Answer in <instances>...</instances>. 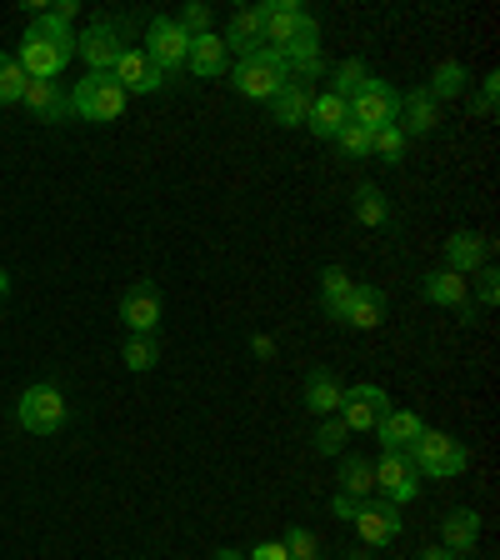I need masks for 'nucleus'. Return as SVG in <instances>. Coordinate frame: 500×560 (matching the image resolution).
I'll return each mask as SVG.
<instances>
[{
    "instance_id": "nucleus-6",
    "label": "nucleus",
    "mask_w": 500,
    "mask_h": 560,
    "mask_svg": "<svg viewBox=\"0 0 500 560\" xmlns=\"http://www.w3.org/2000/svg\"><path fill=\"white\" fill-rule=\"evenodd\" d=\"M140 50H146V56L165 70V75H175V70H186L190 35L175 25V15H155V21L146 25V46H140Z\"/></svg>"
},
{
    "instance_id": "nucleus-44",
    "label": "nucleus",
    "mask_w": 500,
    "mask_h": 560,
    "mask_svg": "<svg viewBox=\"0 0 500 560\" xmlns=\"http://www.w3.org/2000/svg\"><path fill=\"white\" fill-rule=\"evenodd\" d=\"M251 350H256L260 361H270V355H276V340H270V336H256V340H251Z\"/></svg>"
},
{
    "instance_id": "nucleus-28",
    "label": "nucleus",
    "mask_w": 500,
    "mask_h": 560,
    "mask_svg": "<svg viewBox=\"0 0 500 560\" xmlns=\"http://www.w3.org/2000/svg\"><path fill=\"white\" fill-rule=\"evenodd\" d=\"M350 291H356L350 270L326 266V276H321V301H326V315H330V320H346V301H350Z\"/></svg>"
},
{
    "instance_id": "nucleus-9",
    "label": "nucleus",
    "mask_w": 500,
    "mask_h": 560,
    "mask_svg": "<svg viewBox=\"0 0 500 560\" xmlns=\"http://www.w3.org/2000/svg\"><path fill=\"white\" fill-rule=\"evenodd\" d=\"M120 31H126L120 21H95L85 35H75V56L91 66V75H111V70H116L120 50H126Z\"/></svg>"
},
{
    "instance_id": "nucleus-7",
    "label": "nucleus",
    "mask_w": 500,
    "mask_h": 560,
    "mask_svg": "<svg viewBox=\"0 0 500 560\" xmlns=\"http://www.w3.org/2000/svg\"><path fill=\"white\" fill-rule=\"evenodd\" d=\"M350 120L361 130H381V126H396L400 120V91L391 81H365V91L350 101Z\"/></svg>"
},
{
    "instance_id": "nucleus-4",
    "label": "nucleus",
    "mask_w": 500,
    "mask_h": 560,
    "mask_svg": "<svg viewBox=\"0 0 500 560\" xmlns=\"http://www.w3.org/2000/svg\"><path fill=\"white\" fill-rule=\"evenodd\" d=\"M126 101L130 95L120 91L111 75H85V81H75V91H70V110L81 120H120L126 116Z\"/></svg>"
},
{
    "instance_id": "nucleus-45",
    "label": "nucleus",
    "mask_w": 500,
    "mask_h": 560,
    "mask_svg": "<svg viewBox=\"0 0 500 560\" xmlns=\"http://www.w3.org/2000/svg\"><path fill=\"white\" fill-rule=\"evenodd\" d=\"M416 560H455V550H445V546H431V550H420Z\"/></svg>"
},
{
    "instance_id": "nucleus-33",
    "label": "nucleus",
    "mask_w": 500,
    "mask_h": 560,
    "mask_svg": "<svg viewBox=\"0 0 500 560\" xmlns=\"http://www.w3.org/2000/svg\"><path fill=\"white\" fill-rule=\"evenodd\" d=\"M120 361H126L130 371H151V365L161 361V346H155V336H130L126 346H120Z\"/></svg>"
},
{
    "instance_id": "nucleus-40",
    "label": "nucleus",
    "mask_w": 500,
    "mask_h": 560,
    "mask_svg": "<svg viewBox=\"0 0 500 560\" xmlns=\"http://www.w3.org/2000/svg\"><path fill=\"white\" fill-rule=\"evenodd\" d=\"M496 101H500V75H486V81H480V95H476V116L496 120Z\"/></svg>"
},
{
    "instance_id": "nucleus-20",
    "label": "nucleus",
    "mask_w": 500,
    "mask_h": 560,
    "mask_svg": "<svg viewBox=\"0 0 500 560\" xmlns=\"http://www.w3.org/2000/svg\"><path fill=\"white\" fill-rule=\"evenodd\" d=\"M225 50H235V56H256L260 46H266V31H260V5H241V11H231V31L221 35Z\"/></svg>"
},
{
    "instance_id": "nucleus-3",
    "label": "nucleus",
    "mask_w": 500,
    "mask_h": 560,
    "mask_svg": "<svg viewBox=\"0 0 500 560\" xmlns=\"http://www.w3.org/2000/svg\"><path fill=\"white\" fill-rule=\"evenodd\" d=\"M286 81H291V75H286V60H280V50H270V46H260L256 56L235 60V70H231V85L245 95V101H276V91Z\"/></svg>"
},
{
    "instance_id": "nucleus-29",
    "label": "nucleus",
    "mask_w": 500,
    "mask_h": 560,
    "mask_svg": "<svg viewBox=\"0 0 500 560\" xmlns=\"http://www.w3.org/2000/svg\"><path fill=\"white\" fill-rule=\"evenodd\" d=\"M340 495H356V501H365L375 490V476H371V460H361V455L350 451V455H340Z\"/></svg>"
},
{
    "instance_id": "nucleus-5",
    "label": "nucleus",
    "mask_w": 500,
    "mask_h": 560,
    "mask_svg": "<svg viewBox=\"0 0 500 560\" xmlns=\"http://www.w3.org/2000/svg\"><path fill=\"white\" fill-rule=\"evenodd\" d=\"M15 416H21V425L31 435H56L66 431V396L56 385H31L21 396V406H15Z\"/></svg>"
},
{
    "instance_id": "nucleus-26",
    "label": "nucleus",
    "mask_w": 500,
    "mask_h": 560,
    "mask_svg": "<svg viewBox=\"0 0 500 560\" xmlns=\"http://www.w3.org/2000/svg\"><path fill=\"white\" fill-rule=\"evenodd\" d=\"M340 396H346V385H340L336 375L326 371V365L305 375V406H311L315 416H336V410H340Z\"/></svg>"
},
{
    "instance_id": "nucleus-16",
    "label": "nucleus",
    "mask_w": 500,
    "mask_h": 560,
    "mask_svg": "<svg viewBox=\"0 0 500 560\" xmlns=\"http://www.w3.org/2000/svg\"><path fill=\"white\" fill-rule=\"evenodd\" d=\"M305 11L295 5V0H266L260 5V31H266V46L270 50H286L295 40V31H301Z\"/></svg>"
},
{
    "instance_id": "nucleus-21",
    "label": "nucleus",
    "mask_w": 500,
    "mask_h": 560,
    "mask_svg": "<svg viewBox=\"0 0 500 560\" xmlns=\"http://www.w3.org/2000/svg\"><path fill=\"white\" fill-rule=\"evenodd\" d=\"M375 435H381L385 451H410V445L426 435V420H420L416 410H385V416L375 420Z\"/></svg>"
},
{
    "instance_id": "nucleus-31",
    "label": "nucleus",
    "mask_w": 500,
    "mask_h": 560,
    "mask_svg": "<svg viewBox=\"0 0 500 560\" xmlns=\"http://www.w3.org/2000/svg\"><path fill=\"white\" fill-rule=\"evenodd\" d=\"M365 81H371V66H365V60H340L336 70H330V95H340V101H356V95L365 91Z\"/></svg>"
},
{
    "instance_id": "nucleus-10",
    "label": "nucleus",
    "mask_w": 500,
    "mask_h": 560,
    "mask_svg": "<svg viewBox=\"0 0 500 560\" xmlns=\"http://www.w3.org/2000/svg\"><path fill=\"white\" fill-rule=\"evenodd\" d=\"M371 476H375V490H381L391 505H410L420 495V470L410 466L406 451H385L381 466H371Z\"/></svg>"
},
{
    "instance_id": "nucleus-25",
    "label": "nucleus",
    "mask_w": 500,
    "mask_h": 560,
    "mask_svg": "<svg viewBox=\"0 0 500 560\" xmlns=\"http://www.w3.org/2000/svg\"><path fill=\"white\" fill-rule=\"evenodd\" d=\"M420 295L431 305H445V311H466L470 285H466V276H455V270H431L426 285H420Z\"/></svg>"
},
{
    "instance_id": "nucleus-30",
    "label": "nucleus",
    "mask_w": 500,
    "mask_h": 560,
    "mask_svg": "<svg viewBox=\"0 0 500 560\" xmlns=\"http://www.w3.org/2000/svg\"><path fill=\"white\" fill-rule=\"evenodd\" d=\"M350 210H356V221L371 225V231L391 225V200H385L375 186H356V196H350Z\"/></svg>"
},
{
    "instance_id": "nucleus-8",
    "label": "nucleus",
    "mask_w": 500,
    "mask_h": 560,
    "mask_svg": "<svg viewBox=\"0 0 500 560\" xmlns=\"http://www.w3.org/2000/svg\"><path fill=\"white\" fill-rule=\"evenodd\" d=\"M280 60H286V75L291 81H321L326 75V56H321V25H315V15H305L301 31H295V40L286 50H280Z\"/></svg>"
},
{
    "instance_id": "nucleus-19",
    "label": "nucleus",
    "mask_w": 500,
    "mask_h": 560,
    "mask_svg": "<svg viewBox=\"0 0 500 560\" xmlns=\"http://www.w3.org/2000/svg\"><path fill=\"white\" fill-rule=\"evenodd\" d=\"M186 66L196 70L200 81H216V75H225V70H231V50H225V40L216 31H210V35H190Z\"/></svg>"
},
{
    "instance_id": "nucleus-48",
    "label": "nucleus",
    "mask_w": 500,
    "mask_h": 560,
    "mask_svg": "<svg viewBox=\"0 0 500 560\" xmlns=\"http://www.w3.org/2000/svg\"><path fill=\"white\" fill-rule=\"evenodd\" d=\"M455 560H476V556H470V550H466V556H455Z\"/></svg>"
},
{
    "instance_id": "nucleus-17",
    "label": "nucleus",
    "mask_w": 500,
    "mask_h": 560,
    "mask_svg": "<svg viewBox=\"0 0 500 560\" xmlns=\"http://www.w3.org/2000/svg\"><path fill=\"white\" fill-rule=\"evenodd\" d=\"M480 266H490V241L476 231H455L451 241H445V270H455V276H476Z\"/></svg>"
},
{
    "instance_id": "nucleus-43",
    "label": "nucleus",
    "mask_w": 500,
    "mask_h": 560,
    "mask_svg": "<svg viewBox=\"0 0 500 560\" xmlns=\"http://www.w3.org/2000/svg\"><path fill=\"white\" fill-rule=\"evenodd\" d=\"M356 505H361L356 495H336V501H330V511H336L340 521H356Z\"/></svg>"
},
{
    "instance_id": "nucleus-41",
    "label": "nucleus",
    "mask_w": 500,
    "mask_h": 560,
    "mask_svg": "<svg viewBox=\"0 0 500 560\" xmlns=\"http://www.w3.org/2000/svg\"><path fill=\"white\" fill-rule=\"evenodd\" d=\"M476 280H480V301L496 305V301H500V276H496V266H480Z\"/></svg>"
},
{
    "instance_id": "nucleus-27",
    "label": "nucleus",
    "mask_w": 500,
    "mask_h": 560,
    "mask_svg": "<svg viewBox=\"0 0 500 560\" xmlns=\"http://www.w3.org/2000/svg\"><path fill=\"white\" fill-rule=\"evenodd\" d=\"M480 540V515L476 511H451L441 521V546L455 550V556H466V550H476Z\"/></svg>"
},
{
    "instance_id": "nucleus-49",
    "label": "nucleus",
    "mask_w": 500,
    "mask_h": 560,
    "mask_svg": "<svg viewBox=\"0 0 500 560\" xmlns=\"http://www.w3.org/2000/svg\"><path fill=\"white\" fill-rule=\"evenodd\" d=\"M350 560H365V556H350Z\"/></svg>"
},
{
    "instance_id": "nucleus-36",
    "label": "nucleus",
    "mask_w": 500,
    "mask_h": 560,
    "mask_svg": "<svg viewBox=\"0 0 500 560\" xmlns=\"http://www.w3.org/2000/svg\"><path fill=\"white\" fill-rule=\"evenodd\" d=\"M346 441H350V431L340 425V416H326V425L315 431V451L321 455H346Z\"/></svg>"
},
{
    "instance_id": "nucleus-47",
    "label": "nucleus",
    "mask_w": 500,
    "mask_h": 560,
    "mask_svg": "<svg viewBox=\"0 0 500 560\" xmlns=\"http://www.w3.org/2000/svg\"><path fill=\"white\" fill-rule=\"evenodd\" d=\"M216 560H245V556H241V550H231V546H225V550H221V556H216Z\"/></svg>"
},
{
    "instance_id": "nucleus-46",
    "label": "nucleus",
    "mask_w": 500,
    "mask_h": 560,
    "mask_svg": "<svg viewBox=\"0 0 500 560\" xmlns=\"http://www.w3.org/2000/svg\"><path fill=\"white\" fill-rule=\"evenodd\" d=\"M5 295H11V270L0 266V301H5Z\"/></svg>"
},
{
    "instance_id": "nucleus-34",
    "label": "nucleus",
    "mask_w": 500,
    "mask_h": 560,
    "mask_svg": "<svg viewBox=\"0 0 500 560\" xmlns=\"http://www.w3.org/2000/svg\"><path fill=\"white\" fill-rule=\"evenodd\" d=\"M371 155H381V161L396 165L400 155H406V130H400V126H381V130H371Z\"/></svg>"
},
{
    "instance_id": "nucleus-23",
    "label": "nucleus",
    "mask_w": 500,
    "mask_h": 560,
    "mask_svg": "<svg viewBox=\"0 0 500 560\" xmlns=\"http://www.w3.org/2000/svg\"><path fill=\"white\" fill-rule=\"evenodd\" d=\"M311 101H315V91L305 81H286L276 91V101H270V110H276V120L286 130H295V126H305V116H311Z\"/></svg>"
},
{
    "instance_id": "nucleus-42",
    "label": "nucleus",
    "mask_w": 500,
    "mask_h": 560,
    "mask_svg": "<svg viewBox=\"0 0 500 560\" xmlns=\"http://www.w3.org/2000/svg\"><path fill=\"white\" fill-rule=\"evenodd\" d=\"M245 560H291V550H286V540H260Z\"/></svg>"
},
{
    "instance_id": "nucleus-15",
    "label": "nucleus",
    "mask_w": 500,
    "mask_h": 560,
    "mask_svg": "<svg viewBox=\"0 0 500 560\" xmlns=\"http://www.w3.org/2000/svg\"><path fill=\"white\" fill-rule=\"evenodd\" d=\"M400 130H406V140L410 136H431L435 126H441V101H435L426 85H416V91H400V120H396Z\"/></svg>"
},
{
    "instance_id": "nucleus-14",
    "label": "nucleus",
    "mask_w": 500,
    "mask_h": 560,
    "mask_svg": "<svg viewBox=\"0 0 500 560\" xmlns=\"http://www.w3.org/2000/svg\"><path fill=\"white\" fill-rule=\"evenodd\" d=\"M120 320H126L130 336H155V326H161V291L155 285H130L126 301H120Z\"/></svg>"
},
{
    "instance_id": "nucleus-12",
    "label": "nucleus",
    "mask_w": 500,
    "mask_h": 560,
    "mask_svg": "<svg viewBox=\"0 0 500 560\" xmlns=\"http://www.w3.org/2000/svg\"><path fill=\"white\" fill-rule=\"evenodd\" d=\"M356 536L365 540V546H391V540L406 530V521H400V505H391L385 495H375V501H361L356 505Z\"/></svg>"
},
{
    "instance_id": "nucleus-37",
    "label": "nucleus",
    "mask_w": 500,
    "mask_h": 560,
    "mask_svg": "<svg viewBox=\"0 0 500 560\" xmlns=\"http://www.w3.org/2000/svg\"><path fill=\"white\" fill-rule=\"evenodd\" d=\"M210 21H216V11H210L206 0H190L186 11L175 15V25H181L186 35H210Z\"/></svg>"
},
{
    "instance_id": "nucleus-38",
    "label": "nucleus",
    "mask_w": 500,
    "mask_h": 560,
    "mask_svg": "<svg viewBox=\"0 0 500 560\" xmlns=\"http://www.w3.org/2000/svg\"><path fill=\"white\" fill-rule=\"evenodd\" d=\"M336 145L346 151V161H365V155H371V130H361L356 120H350V126L336 136Z\"/></svg>"
},
{
    "instance_id": "nucleus-35",
    "label": "nucleus",
    "mask_w": 500,
    "mask_h": 560,
    "mask_svg": "<svg viewBox=\"0 0 500 560\" xmlns=\"http://www.w3.org/2000/svg\"><path fill=\"white\" fill-rule=\"evenodd\" d=\"M25 95V70L15 66V56H0V105H21Z\"/></svg>"
},
{
    "instance_id": "nucleus-13",
    "label": "nucleus",
    "mask_w": 500,
    "mask_h": 560,
    "mask_svg": "<svg viewBox=\"0 0 500 560\" xmlns=\"http://www.w3.org/2000/svg\"><path fill=\"white\" fill-rule=\"evenodd\" d=\"M111 81H116L126 95H151V91H161L165 85V70L155 66L140 46H126L120 50V60H116V70H111Z\"/></svg>"
},
{
    "instance_id": "nucleus-2",
    "label": "nucleus",
    "mask_w": 500,
    "mask_h": 560,
    "mask_svg": "<svg viewBox=\"0 0 500 560\" xmlns=\"http://www.w3.org/2000/svg\"><path fill=\"white\" fill-rule=\"evenodd\" d=\"M410 466L420 470V480L431 476V480H451V476H466L470 470V451L455 435H445V431H426L416 445H410Z\"/></svg>"
},
{
    "instance_id": "nucleus-39",
    "label": "nucleus",
    "mask_w": 500,
    "mask_h": 560,
    "mask_svg": "<svg viewBox=\"0 0 500 560\" xmlns=\"http://www.w3.org/2000/svg\"><path fill=\"white\" fill-rule=\"evenodd\" d=\"M286 550H291V560H315L321 556V540L305 525H295V530H286Z\"/></svg>"
},
{
    "instance_id": "nucleus-22",
    "label": "nucleus",
    "mask_w": 500,
    "mask_h": 560,
    "mask_svg": "<svg viewBox=\"0 0 500 560\" xmlns=\"http://www.w3.org/2000/svg\"><path fill=\"white\" fill-rule=\"evenodd\" d=\"M305 126H311V136H321V140H336L340 130L350 126V105L340 101V95H315L311 101V116H305Z\"/></svg>"
},
{
    "instance_id": "nucleus-11",
    "label": "nucleus",
    "mask_w": 500,
    "mask_h": 560,
    "mask_svg": "<svg viewBox=\"0 0 500 560\" xmlns=\"http://www.w3.org/2000/svg\"><path fill=\"white\" fill-rule=\"evenodd\" d=\"M391 410V396H385L381 385H371V381H361V385H350L346 396H340V425H346L350 435L356 431H375V420Z\"/></svg>"
},
{
    "instance_id": "nucleus-32",
    "label": "nucleus",
    "mask_w": 500,
    "mask_h": 560,
    "mask_svg": "<svg viewBox=\"0 0 500 560\" xmlns=\"http://www.w3.org/2000/svg\"><path fill=\"white\" fill-rule=\"evenodd\" d=\"M466 81H470V70L461 66V60H441V66L431 70V85H426V91H431L435 101H451V95L466 91Z\"/></svg>"
},
{
    "instance_id": "nucleus-24",
    "label": "nucleus",
    "mask_w": 500,
    "mask_h": 560,
    "mask_svg": "<svg viewBox=\"0 0 500 560\" xmlns=\"http://www.w3.org/2000/svg\"><path fill=\"white\" fill-rule=\"evenodd\" d=\"M381 320H385V295L375 291V285H356V291H350V301H346V320H340V326L375 330Z\"/></svg>"
},
{
    "instance_id": "nucleus-18",
    "label": "nucleus",
    "mask_w": 500,
    "mask_h": 560,
    "mask_svg": "<svg viewBox=\"0 0 500 560\" xmlns=\"http://www.w3.org/2000/svg\"><path fill=\"white\" fill-rule=\"evenodd\" d=\"M21 105L31 110L35 120H46V126H56V120L70 116V95L60 91V81H25Z\"/></svg>"
},
{
    "instance_id": "nucleus-1",
    "label": "nucleus",
    "mask_w": 500,
    "mask_h": 560,
    "mask_svg": "<svg viewBox=\"0 0 500 560\" xmlns=\"http://www.w3.org/2000/svg\"><path fill=\"white\" fill-rule=\"evenodd\" d=\"M70 56H75V31L56 15H31V31L21 40V56H15L25 81H56L70 66Z\"/></svg>"
}]
</instances>
